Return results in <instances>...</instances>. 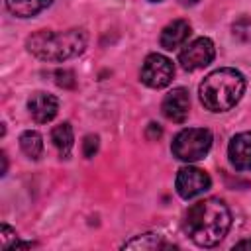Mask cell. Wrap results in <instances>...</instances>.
Masks as SVG:
<instances>
[{
    "label": "cell",
    "mask_w": 251,
    "mask_h": 251,
    "mask_svg": "<svg viewBox=\"0 0 251 251\" xmlns=\"http://www.w3.org/2000/svg\"><path fill=\"white\" fill-rule=\"evenodd\" d=\"M233 37H237L239 41H251V20L249 18H239L233 24Z\"/></svg>",
    "instance_id": "2e32d148"
},
{
    "label": "cell",
    "mask_w": 251,
    "mask_h": 251,
    "mask_svg": "<svg viewBox=\"0 0 251 251\" xmlns=\"http://www.w3.org/2000/svg\"><path fill=\"white\" fill-rule=\"evenodd\" d=\"M245 92V76L235 69H218L210 73L198 88L200 102L210 112L231 110Z\"/></svg>",
    "instance_id": "3957f363"
},
{
    "label": "cell",
    "mask_w": 251,
    "mask_h": 251,
    "mask_svg": "<svg viewBox=\"0 0 251 251\" xmlns=\"http://www.w3.org/2000/svg\"><path fill=\"white\" fill-rule=\"evenodd\" d=\"M235 249H251V239H243V241L235 243Z\"/></svg>",
    "instance_id": "ffe728a7"
},
{
    "label": "cell",
    "mask_w": 251,
    "mask_h": 251,
    "mask_svg": "<svg viewBox=\"0 0 251 251\" xmlns=\"http://www.w3.org/2000/svg\"><path fill=\"white\" fill-rule=\"evenodd\" d=\"M212 147V133L206 127H186L173 139L171 151L178 161L194 163L208 155Z\"/></svg>",
    "instance_id": "277c9868"
},
{
    "label": "cell",
    "mask_w": 251,
    "mask_h": 251,
    "mask_svg": "<svg viewBox=\"0 0 251 251\" xmlns=\"http://www.w3.org/2000/svg\"><path fill=\"white\" fill-rule=\"evenodd\" d=\"M180 2H182L184 6H192V4H196L198 0H180Z\"/></svg>",
    "instance_id": "44dd1931"
},
{
    "label": "cell",
    "mask_w": 251,
    "mask_h": 251,
    "mask_svg": "<svg viewBox=\"0 0 251 251\" xmlns=\"http://www.w3.org/2000/svg\"><path fill=\"white\" fill-rule=\"evenodd\" d=\"M55 76H57V84L59 86H65V88L75 86V75L71 71H57Z\"/></svg>",
    "instance_id": "d6986e66"
},
{
    "label": "cell",
    "mask_w": 251,
    "mask_h": 251,
    "mask_svg": "<svg viewBox=\"0 0 251 251\" xmlns=\"http://www.w3.org/2000/svg\"><path fill=\"white\" fill-rule=\"evenodd\" d=\"M53 0H6V8L16 18H33L43 12Z\"/></svg>",
    "instance_id": "7c38bea8"
},
{
    "label": "cell",
    "mask_w": 251,
    "mask_h": 251,
    "mask_svg": "<svg viewBox=\"0 0 251 251\" xmlns=\"http://www.w3.org/2000/svg\"><path fill=\"white\" fill-rule=\"evenodd\" d=\"M98 151V135H86L82 141V153L84 157H94V153Z\"/></svg>",
    "instance_id": "ac0fdd59"
},
{
    "label": "cell",
    "mask_w": 251,
    "mask_h": 251,
    "mask_svg": "<svg viewBox=\"0 0 251 251\" xmlns=\"http://www.w3.org/2000/svg\"><path fill=\"white\" fill-rule=\"evenodd\" d=\"M214 57H216V47H214L212 39L198 37V39L190 41L188 45H184V49L178 55V61L184 71H196V69L208 67L214 61Z\"/></svg>",
    "instance_id": "52a82bcc"
},
{
    "label": "cell",
    "mask_w": 251,
    "mask_h": 251,
    "mask_svg": "<svg viewBox=\"0 0 251 251\" xmlns=\"http://www.w3.org/2000/svg\"><path fill=\"white\" fill-rule=\"evenodd\" d=\"M151 2H161V0H151Z\"/></svg>",
    "instance_id": "7402d4cb"
},
{
    "label": "cell",
    "mask_w": 251,
    "mask_h": 251,
    "mask_svg": "<svg viewBox=\"0 0 251 251\" xmlns=\"http://www.w3.org/2000/svg\"><path fill=\"white\" fill-rule=\"evenodd\" d=\"M159 247H165L163 237L159 233H143L124 243V249H147L149 251V249H159Z\"/></svg>",
    "instance_id": "9a60e30c"
},
{
    "label": "cell",
    "mask_w": 251,
    "mask_h": 251,
    "mask_svg": "<svg viewBox=\"0 0 251 251\" xmlns=\"http://www.w3.org/2000/svg\"><path fill=\"white\" fill-rule=\"evenodd\" d=\"M139 76H141V82L149 88H165L171 84L175 76L173 61L161 53H151L145 57Z\"/></svg>",
    "instance_id": "5b68a950"
},
{
    "label": "cell",
    "mask_w": 251,
    "mask_h": 251,
    "mask_svg": "<svg viewBox=\"0 0 251 251\" xmlns=\"http://www.w3.org/2000/svg\"><path fill=\"white\" fill-rule=\"evenodd\" d=\"M190 35V24L186 20H175L169 25L163 27L161 31V47L167 51H173L176 47H180Z\"/></svg>",
    "instance_id": "8fae6325"
},
{
    "label": "cell",
    "mask_w": 251,
    "mask_h": 251,
    "mask_svg": "<svg viewBox=\"0 0 251 251\" xmlns=\"http://www.w3.org/2000/svg\"><path fill=\"white\" fill-rule=\"evenodd\" d=\"M51 141L57 147L59 155L63 159H67L71 155V151H73V145H75V133H73L71 124L69 122H63V124L55 126L53 131H51Z\"/></svg>",
    "instance_id": "4fadbf2b"
},
{
    "label": "cell",
    "mask_w": 251,
    "mask_h": 251,
    "mask_svg": "<svg viewBox=\"0 0 251 251\" xmlns=\"http://www.w3.org/2000/svg\"><path fill=\"white\" fill-rule=\"evenodd\" d=\"M27 110H29V116L37 124H47L57 116L59 100L47 92H33L27 100Z\"/></svg>",
    "instance_id": "9c48e42d"
},
{
    "label": "cell",
    "mask_w": 251,
    "mask_h": 251,
    "mask_svg": "<svg viewBox=\"0 0 251 251\" xmlns=\"http://www.w3.org/2000/svg\"><path fill=\"white\" fill-rule=\"evenodd\" d=\"M20 147H22V151H24L29 159L37 161V159L41 157V153H43V137H41L37 131L27 129V131H24V133L20 135Z\"/></svg>",
    "instance_id": "5bb4252c"
},
{
    "label": "cell",
    "mask_w": 251,
    "mask_h": 251,
    "mask_svg": "<svg viewBox=\"0 0 251 251\" xmlns=\"http://www.w3.org/2000/svg\"><path fill=\"white\" fill-rule=\"evenodd\" d=\"M86 31L73 27L67 31L41 29L27 37V51L41 61H67L78 57L86 49Z\"/></svg>",
    "instance_id": "7a4b0ae2"
},
{
    "label": "cell",
    "mask_w": 251,
    "mask_h": 251,
    "mask_svg": "<svg viewBox=\"0 0 251 251\" xmlns=\"http://www.w3.org/2000/svg\"><path fill=\"white\" fill-rule=\"evenodd\" d=\"M231 212L220 198H204L188 208L184 214V233L198 247L218 245L229 231Z\"/></svg>",
    "instance_id": "6da1fadb"
},
{
    "label": "cell",
    "mask_w": 251,
    "mask_h": 251,
    "mask_svg": "<svg viewBox=\"0 0 251 251\" xmlns=\"http://www.w3.org/2000/svg\"><path fill=\"white\" fill-rule=\"evenodd\" d=\"M16 241H18L16 229H12L8 224H2V227H0V245H2V249H10Z\"/></svg>",
    "instance_id": "e0dca14e"
},
{
    "label": "cell",
    "mask_w": 251,
    "mask_h": 251,
    "mask_svg": "<svg viewBox=\"0 0 251 251\" xmlns=\"http://www.w3.org/2000/svg\"><path fill=\"white\" fill-rule=\"evenodd\" d=\"M227 157L237 171H251V131H241L231 137Z\"/></svg>",
    "instance_id": "30bf717a"
},
{
    "label": "cell",
    "mask_w": 251,
    "mask_h": 251,
    "mask_svg": "<svg viewBox=\"0 0 251 251\" xmlns=\"http://www.w3.org/2000/svg\"><path fill=\"white\" fill-rule=\"evenodd\" d=\"M175 186H176V192H178L180 198L190 200V198H196V196L204 194L212 186V178L208 176L206 171L188 165V167H182L178 171Z\"/></svg>",
    "instance_id": "8992f818"
},
{
    "label": "cell",
    "mask_w": 251,
    "mask_h": 251,
    "mask_svg": "<svg viewBox=\"0 0 251 251\" xmlns=\"http://www.w3.org/2000/svg\"><path fill=\"white\" fill-rule=\"evenodd\" d=\"M161 110H163V116H165L167 120L176 122V124H182V122L188 118V110H190L188 90L182 88V86L173 88V90L163 98Z\"/></svg>",
    "instance_id": "ba28073f"
}]
</instances>
